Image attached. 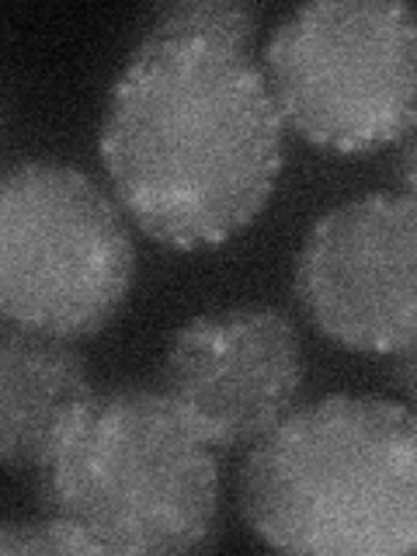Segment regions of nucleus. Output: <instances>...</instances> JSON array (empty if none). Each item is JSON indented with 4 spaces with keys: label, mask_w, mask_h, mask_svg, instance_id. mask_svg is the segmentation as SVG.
Returning a JSON list of instances; mask_svg holds the SVG:
<instances>
[{
    "label": "nucleus",
    "mask_w": 417,
    "mask_h": 556,
    "mask_svg": "<svg viewBox=\"0 0 417 556\" xmlns=\"http://www.w3.org/2000/svg\"><path fill=\"white\" fill-rule=\"evenodd\" d=\"M286 122L251 56L208 42H139L112 84L101 161L150 240L199 251L265 208Z\"/></svg>",
    "instance_id": "nucleus-1"
},
{
    "label": "nucleus",
    "mask_w": 417,
    "mask_h": 556,
    "mask_svg": "<svg viewBox=\"0 0 417 556\" xmlns=\"http://www.w3.org/2000/svg\"><path fill=\"white\" fill-rule=\"evenodd\" d=\"M240 511L275 549L414 553L417 410L382 396H327L295 407L243 459Z\"/></svg>",
    "instance_id": "nucleus-2"
},
{
    "label": "nucleus",
    "mask_w": 417,
    "mask_h": 556,
    "mask_svg": "<svg viewBox=\"0 0 417 556\" xmlns=\"http://www.w3.org/2000/svg\"><path fill=\"white\" fill-rule=\"evenodd\" d=\"M39 508L101 553H185L213 532L216 445L161 387L94 390L39 466Z\"/></svg>",
    "instance_id": "nucleus-3"
},
{
    "label": "nucleus",
    "mask_w": 417,
    "mask_h": 556,
    "mask_svg": "<svg viewBox=\"0 0 417 556\" xmlns=\"http://www.w3.org/2000/svg\"><path fill=\"white\" fill-rule=\"evenodd\" d=\"M136 251L91 174L31 156L0 181V313L52 338H91L122 309Z\"/></svg>",
    "instance_id": "nucleus-4"
},
{
    "label": "nucleus",
    "mask_w": 417,
    "mask_h": 556,
    "mask_svg": "<svg viewBox=\"0 0 417 556\" xmlns=\"http://www.w3.org/2000/svg\"><path fill=\"white\" fill-rule=\"evenodd\" d=\"M265 80L313 147L369 153L417 129V11L400 0H317L271 31Z\"/></svg>",
    "instance_id": "nucleus-5"
},
{
    "label": "nucleus",
    "mask_w": 417,
    "mask_h": 556,
    "mask_svg": "<svg viewBox=\"0 0 417 556\" xmlns=\"http://www.w3.org/2000/svg\"><path fill=\"white\" fill-rule=\"evenodd\" d=\"M292 286L327 341L396 355L417 338V199L362 195L327 208L295 254Z\"/></svg>",
    "instance_id": "nucleus-6"
},
{
    "label": "nucleus",
    "mask_w": 417,
    "mask_h": 556,
    "mask_svg": "<svg viewBox=\"0 0 417 556\" xmlns=\"http://www.w3.org/2000/svg\"><path fill=\"white\" fill-rule=\"evenodd\" d=\"M156 387L216 448L257 445L295 410L300 334L268 306L202 313L174 334Z\"/></svg>",
    "instance_id": "nucleus-7"
},
{
    "label": "nucleus",
    "mask_w": 417,
    "mask_h": 556,
    "mask_svg": "<svg viewBox=\"0 0 417 556\" xmlns=\"http://www.w3.org/2000/svg\"><path fill=\"white\" fill-rule=\"evenodd\" d=\"M94 393L74 341L4 320L0 330V459L31 469L49 459L66 421Z\"/></svg>",
    "instance_id": "nucleus-8"
},
{
    "label": "nucleus",
    "mask_w": 417,
    "mask_h": 556,
    "mask_svg": "<svg viewBox=\"0 0 417 556\" xmlns=\"http://www.w3.org/2000/svg\"><path fill=\"white\" fill-rule=\"evenodd\" d=\"M261 11L237 0H185L161 8L139 42H208L251 56Z\"/></svg>",
    "instance_id": "nucleus-9"
},
{
    "label": "nucleus",
    "mask_w": 417,
    "mask_h": 556,
    "mask_svg": "<svg viewBox=\"0 0 417 556\" xmlns=\"http://www.w3.org/2000/svg\"><path fill=\"white\" fill-rule=\"evenodd\" d=\"M0 553H101L91 535H84L77 526L63 518H42L8 521L0 529Z\"/></svg>",
    "instance_id": "nucleus-10"
},
{
    "label": "nucleus",
    "mask_w": 417,
    "mask_h": 556,
    "mask_svg": "<svg viewBox=\"0 0 417 556\" xmlns=\"http://www.w3.org/2000/svg\"><path fill=\"white\" fill-rule=\"evenodd\" d=\"M396 379H400V387H404V393L410 396V404L417 407V338L396 352Z\"/></svg>",
    "instance_id": "nucleus-11"
},
{
    "label": "nucleus",
    "mask_w": 417,
    "mask_h": 556,
    "mask_svg": "<svg viewBox=\"0 0 417 556\" xmlns=\"http://www.w3.org/2000/svg\"><path fill=\"white\" fill-rule=\"evenodd\" d=\"M404 181H407V195L417 199V139L407 150V161H404Z\"/></svg>",
    "instance_id": "nucleus-12"
}]
</instances>
